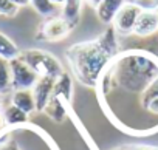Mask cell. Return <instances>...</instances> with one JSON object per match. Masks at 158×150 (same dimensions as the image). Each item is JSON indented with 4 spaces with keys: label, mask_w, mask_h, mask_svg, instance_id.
<instances>
[{
    "label": "cell",
    "mask_w": 158,
    "mask_h": 150,
    "mask_svg": "<svg viewBox=\"0 0 158 150\" xmlns=\"http://www.w3.org/2000/svg\"><path fill=\"white\" fill-rule=\"evenodd\" d=\"M158 78V56L146 50H127L118 53L101 74L96 91L106 111L135 98V108L146 115L144 95ZM147 116V115H146Z\"/></svg>",
    "instance_id": "6da1fadb"
},
{
    "label": "cell",
    "mask_w": 158,
    "mask_h": 150,
    "mask_svg": "<svg viewBox=\"0 0 158 150\" xmlns=\"http://www.w3.org/2000/svg\"><path fill=\"white\" fill-rule=\"evenodd\" d=\"M119 53L118 33L112 25L95 40L79 42L65 50L73 76L85 87L96 88L109 62Z\"/></svg>",
    "instance_id": "7a4b0ae2"
},
{
    "label": "cell",
    "mask_w": 158,
    "mask_h": 150,
    "mask_svg": "<svg viewBox=\"0 0 158 150\" xmlns=\"http://www.w3.org/2000/svg\"><path fill=\"white\" fill-rule=\"evenodd\" d=\"M19 59H22L39 78L57 79L65 71L60 60L54 54H51L50 51H45V50H39V48L23 50V51H20Z\"/></svg>",
    "instance_id": "3957f363"
},
{
    "label": "cell",
    "mask_w": 158,
    "mask_h": 150,
    "mask_svg": "<svg viewBox=\"0 0 158 150\" xmlns=\"http://www.w3.org/2000/svg\"><path fill=\"white\" fill-rule=\"evenodd\" d=\"M10 67H11V84H13V90H31L39 76L19 57L10 60Z\"/></svg>",
    "instance_id": "277c9868"
},
{
    "label": "cell",
    "mask_w": 158,
    "mask_h": 150,
    "mask_svg": "<svg viewBox=\"0 0 158 150\" xmlns=\"http://www.w3.org/2000/svg\"><path fill=\"white\" fill-rule=\"evenodd\" d=\"M71 31L70 25L65 22V19L60 17H50L48 20H45L36 34V40H42V42H57L62 40L68 36V33Z\"/></svg>",
    "instance_id": "5b68a950"
},
{
    "label": "cell",
    "mask_w": 158,
    "mask_h": 150,
    "mask_svg": "<svg viewBox=\"0 0 158 150\" xmlns=\"http://www.w3.org/2000/svg\"><path fill=\"white\" fill-rule=\"evenodd\" d=\"M141 14V10L129 2H126L123 5V8L118 11V14L115 16L113 22H112V26L115 28V31L121 36H129L133 33V28H135V23L138 20Z\"/></svg>",
    "instance_id": "8992f818"
},
{
    "label": "cell",
    "mask_w": 158,
    "mask_h": 150,
    "mask_svg": "<svg viewBox=\"0 0 158 150\" xmlns=\"http://www.w3.org/2000/svg\"><path fill=\"white\" fill-rule=\"evenodd\" d=\"M54 81L53 78H39L36 85L31 88L33 90V96H34V102H36V111H44L48 101L53 96V90H54Z\"/></svg>",
    "instance_id": "52a82bcc"
},
{
    "label": "cell",
    "mask_w": 158,
    "mask_h": 150,
    "mask_svg": "<svg viewBox=\"0 0 158 150\" xmlns=\"http://www.w3.org/2000/svg\"><path fill=\"white\" fill-rule=\"evenodd\" d=\"M158 31V11H141L133 33L138 37H150Z\"/></svg>",
    "instance_id": "ba28073f"
},
{
    "label": "cell",
    "mask_w": 158,
    "mask_h": 150,
    "mask_svg": "<svg viewBox=\"0 0 158 150\" xmlns=\"http://www.w3.org/2000/svg\"><path fill=\"white\" fill-rule=\"evenodd\" d=\"M127 0H102L99 6L95 10L98 20L104 25H112L115 16L118 14V11L123 8Z\"/></svg>",
    "instance_id": "9c48e42d"
},
{
    "label": "cell",
    "mask_w": 158,
    "mask_h": 150,
    "mask_svg": "<svg viewBox=\"0 0 158 150\" xmlns=\"http://www.w3.org/2000/svg\"><path fill=\"white\" fill-rule=\"evenodd\" d=\"M44 113H45L53 122L60 124V122H64L65 118H67V102H65L62 98L53 95L51 99L48 101V104H47Z\"/></svg>",
    "instance_id": "30bf717a"
},
{
    "label": "cell",
    "mask_w": 158,
    "mask_h": 150,
    "mask_svg": "<svg viewBox=\"0 0 158 150\" xmlns=\"http://www.w3.org/2000/svg\"><path fill=\"white\" fill-rule=\"evenodd\" d=\"M11 104L25 111L27 115H31L36 111V102L33 96V90H14L11 95Z\"/></svg>",
    "instance_id": "8fae6325"
},
{
    "label": "cell",
    "mask_w": 158,
    "mask_h": 150,
    "mask_svg": "<svg viewBox=\"0 0 158 150\" xmlns=\"http://www.w3.org/2000/svg\"><path fill=\"white\" fill-rule=\"evenodd\" d=\"M82 2L84 0H65L62 5V13L60 16L65 19V22L70 25L73 30L81 19V11H82Z\"/></svg>",
    "instance_id": "7c38bea8"
},
{
    "label": "cell",
    "mask_w": 158,
    "mask_h": 150,
    "mask_svg": "<svg viewBox=\"0 0 158 150\" xmlns=\"http://www.w3.org/2000/svg\"><path fill=\"white\" fill-rule=\"evenodd\" d=\"M53 95L62 98L67 104L71 102V99H73V81H71V76H70L68 71H64L60 76L54 81Z\"/></svg>",
    "instance_id": "4fadbf2b"
},
{
    "label": "cell",
    "mask_w": 158,
    "mask_h": 150,
    "mask_svg": "<svg viewBox=\"0 0 158 150\" xmlns=\"http://www.w3.org/2000/svg\"><path fill=\"white\" fill-rule=\"evenodd\" d=\"M3 116H5L6 127H20V125H25L28 122V116L30 115H27L25 111H22L16 105L10 104V105L5 107Z\"/></svg>",
    "instance_id": "5bb4252c"
},
{
    "label": "cell",
    "mask_w": 158,
    "mask_h": 150,
    "mask_svg": "<svg viewBox=\"0 0 158 150\" xmlns=\"http://www.w3.org/2000/svg\"><path fill=\"white\" fill-rule=\"evenodd\" d=\"M20 50L19 47L6 36L0 31V57H3L6 60H13L16 57H19Z\"/></svg>",
    "instance_id": "9a60e30c"
},
{
    "label": "cell",
    "mask_w": 158,
    "mask_h": 150,
    "mask_svg": "<svg viewBox=\"0 0 158 150\" xmlns=\"http://www.w3.org/2000/svg\"><path fill=\"white\" fill-rule=\"evenodd\" d=\"M13 90L10 60L0 57V95H6Z\"/></svg>",
    "instance_id": "2e32d148"
},
{
    "label": "cell",
    "mask_w": 158,
    "mask_h": 150,
    "mask_svg": "<svg viewBox=\"0 0 158 150\" xmlns=\"http://www.w3.org/2000/svg\"><path fill=\"white\" fill-rule=\"evenodd\" d=\"M37 14L44 16V17H51L57 13L59 6L53 5L51 3V0H31V3H30Z\"/></svg>",
    "instance_id": "e0dca14e"
},
{
    "label": "cell",
    "mask_w": 158,
    "mask_h": 150,
    "mask_svg": "<svg viewBox=\"0 0 158 150\" xmlns=\"http://www.w3.org/2000/svg\"><path fill=\"white\" fill-rule=\"evenodd\" d=\"M19 13V6L11 0H0V16L3 17H14Z\"/></svg>",
    "instance_id": "ac0fdd59"
},
{
    "label": "cell",
    "mask_w": 158,
    "mask_h": 150,
    "mask_svg": "<svg viewBox=\"0 0 158 150\" xmlns=\"http://www.w3.org/2000/svg\"><path fill=\"white\" fill-rule=\"evenodd\" d=\"M0 150H22L19 142L10 135H0Z\"/></svg>",
    "instance_id": "d6986e66"
},
{
    "label": "cell",
    "mask_w": 158,
    "mask_h": 150,
    "mask_svg": "<svg viewBox=\"0 0 158 150\" xmlns=\"http://www.w3.org/2000/svg\"><path fill=\"white\" fill-rule=\"evenodd\" d=\"M141 11H158V0H127Z\"/></svg>",
    "instance_id": "ffe728a7"
},
{
    "label": "cell",
    "mask_w": 158,
    "mask_h": 150,
    "mask_svg": "<svg viewBox=\"0 0 158 150\" xmlns=\"http://www.w3.org/2000/svg\"><path fill=\"white\" fill-rule=\"evenodd\" d=\"M123 147L124 150H158V145H150V144H127Z\"/></svg>",
    "instance_id": "44dd1931"
},
{
    "label": "cell",
    "mask_w": 158,
    "mask_h": 150,
    "mask_svg": "<svg viewBox=\"0 0 158 150\" xmlns=\"http://www.w3.org/2000/svg\"><path fill=\"white\" fill-rule=\"evenodd\" d=\"M11 2L16 3V5L20 8V6H27V5H30V3H31V0H11Z\"/></svg>",
    "instance_id": "7402d4cb"
},
{
    "label": "cell",
    "mask_w": 158,
    "mask_h": 150,
    "mask_svg": "<svg viewBox=\"0 0 158 150\" xmlns=\"http://www.w3.org/2000/svg\"><path fill=\"white\" fill-rule=\"evenodd\" d=\"M84 2H85L87 5H90L92 8H95V10H96V8L99 6V3L102 2V0H84Z\"/></svg>",
    "instance_id": "603a6c76"
},
{
    "label": "cell",
    "mask_w": 158,
    "mask_h": 150,
    "mask_svg": "<svg viewBox=\"0 0 158 150\" xmlns=\"http://www.w3.org/2000/svg\"><path fill=\"white\" fill-rule=\"evenodd\" d=\"M6 127V122H5V116H3V111H0V132Z\"/></svg>",
    "instance_id": "cb8c5ba5"
},
{
    "label": "cell",
    "mask_w": 158,
    "mask_h": 150,
    "mask_svg": "<svg viewBox=\"0 0 158 150\" xmlns=\"http://www.w3.org/2000/svg\"><path fill=\"white\" fill-rule=\"evenodd\" d=\"M64 2H65V0H51V3H53V5H56V6H59V8H62Z\"/></svg>",
    "instance_id": "d4e9b609"
},
{
    "label": "cell",
    "mask_w": 158,
    "mask_h": 150,
    "mask_svg": "<svg viewBox=\"0 0 158 150\" xmlns=\"http://www.w3.org/2000/svg\"><path fill=\"white\" fill-rule=\"evenodd\" d=\"M113 150H124V147H116V148H113Z\"/></svg>",
    "instance_id": "484cf974"
},
{
    "label": "cell",
    "mask_w": 158,
    "mask_h": 150,
    "mask_svg": "<svg viewBox=\"0 0 158 150\" xmlns=\"http://www.w3.org/2000/svg\"><path fill=\"white\" fill-rule=\"evenodd\" d=\"M0 105H2V98H0Z\"/></svg>",
    "instance_id": "4316f807"
}]
</instances>
